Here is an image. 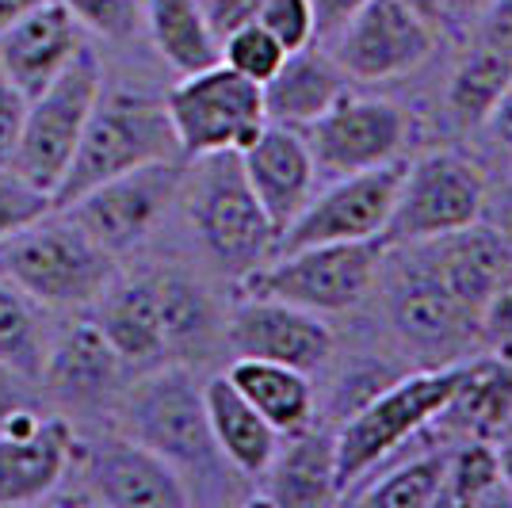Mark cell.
I'll use <instances>...</instances> for the list:
<instances>
[{
	"label": "cell",
	"instance_id": "cell-9",
	"mask_svg": "<svg viewBox=\"0 0 512 508\" xmlns=\"http://www.w3.org/2000/svg\"><path fill=\"white\" fill-rule=\"evenodd\" d=\"M486 176L459 149H432L413 165L406 161L402 188L394 199V214L386 222V245H413L432 241L440 233L463 230L482 218L486 203Z\"/></svg>",
	"mask_w": 512,
	"mask_h": 508
},
{
	"label": "cell",
	"instance_id": "cell-4",
	"mask_svg": "<svg viewBox=\"0 0 512 508\" xmlns=\"http://www.w3.org/2000/svg\"><path fill=\"white\" fill-rule=\"evenodd\" d=\"M180 157L172 134L165 100H153L142 92H100L85 123V134L73 149V161L65 169L62 184L54 188V211L69 207L77 195L104 184L119 172H130L150 161Z\"/></svg>",
	"mask_w": 512,
	"mask_h": 508
},
{
	"label": "cell",
	"instance_id": "cell-46",
	"mask_svg": "<svg viewBox=\"0 0 512 508\" xmlns=\"http://www.w3.org/2000/svg\"><path fill=\"white\" fill-rule=\"evenodd\" d=\"M20 405H31V398H27V379H20V375L8 371V367H0V421H4L12 409H20Z\"/></svg>",
	"mask_w": 512,
	"mask_h": 508
},
{
	"label": "cell",
	"instance_id": "cell-42",
	"mask_svg": "<svg viewBox=\"0 0 512 508\" xmlns=\"http://www.w3.org/2000/svg\"><path fill=\"white\" fill-rule=\"evenodd\" d=\"M260 4H264V0H199V8H203L207 23H211V31L218 35V43H222L226 35H234L237 27L256 23Z\"/></svg>",
	"mask_w": 512,
	"mask_h": 508
},
{
	"label": "cell",
	"instance_id": "cell-12",
	"mask_svg": "<svg viewBox=\"0 0 512 508\" xmlns=\"http://www.w3.org/2000/svg\"><path fill=\"white\" fill-rule=\"evenodd\" d=\"M406 161H390L379 169H363L329 188L310 195V203L295 214V222L279 233L276 253L306 249V245H333V241H371L383 237L394 214V199L402 188Z\"/></svg>",
	"mask_w": 512,
	"mask_h": 508
},
{
	"label": "cell",
	"instance_id": "cell-32",
	"mask_svg": "<svg viewBox=\"0 0 512 508\" xmlns=\"http://www.w3.org/2000/svg\"><path fill=\"white\" fill-rule=\"evenodd\" d=\"M444 474H448V451H425V455H413L406 463H398L383 478H375L367 489H352L348 497L360 505L432 508L440 505Z\"/></svg>",
	"mask_w": 512,
	"mask_h": 508
},
{
	"label": "cell",
	"instance_id": "cell-41",
	"mask_svg": "<svg viewBox=\"0 0 512 508\" xmlns=\"http://www.w3.org/2000/svg\"><path fill=\"white\" fill-rule=\"evenodd\" d=\"M478 46L512 58V0H486L478 12Z\"/></svg>",
	"mask_w": 512,
	"mask_h": 508
},
{
	"label": "cell",
	"instance_id": "cell-2",
	"mask_svg": "<svg viewBox=\"0 0 512 508\" xmlns=\"http://www.w3.org/2000/svg\"><path fill=\"white\" fill-rule=\"evenodd\" d=\"M0 276L46 310H85L115 279V256L65 211H50L0 241Z\"/></svg>",
	"mask_w": 512,
	"mask_h": 508
},
{
	"label": "cell",
	"instance_id": "cell-48",
	"mask_svg": "<svg viewBox=\"0 0 512 508\" xmlns=\"http://www.w3.org/2000/svg\"><path fill=\"white\" fill-rule=\"evenodd\" d=\"M46 0H0V31L4 27H12L16 20H23L27 12H35V8H43Z\"/></svg>",
	"mask_w": 512,
	"mask_h": 508
},
{
	"label": "cell",
	"instance_id": "cell-8",
	"mask_svg": "<svg viewBox=\"0 0 512 508\" xmlns=\"http://www.w3.org/2000/svg\"><path fill=\"white\" fill-rule=\"evenodd\" d=\"M165 111L184 161L226 149L241 153L268 123L260 85L222 62L180 77V85H172L165 96Z\"/></svg>",
	"mask_w": 512,
	"mask_h": 508
},
{
	"label": "cell",
	"instance_id": "cell-51",
	"mask_svg": "<svg viewBox=\"0 0 512 508\" xmlns=\"http://www.w3.org/2000/svg\"><path fill=\"white\" fill-rule=\"evenodd\" d=\"M509 436H512V424H509Z\"/></svg>",
	"mask_w": 512,
	"mask_h": 508
},
{
	"label": "cell",
	"instance_id": "cell-19",
	"mask_svg": "<svg viewBox=\"0 0 512 508\" xmlns=\"http://www.w3.org/2000/svg\"><path fill=\"white\" fill-rule=\"evenodd\" d=\"M130 367L111 348V340L100 333L92 318L73 321L69 329L54 333L50 356H46L43 379L46 390L65 405L77 409H100L115 402L127 386Z\"/></svg>",
	"mask_w": 512,
	"mask_h": 508
},
{
	"label": "cell",
	"instance_id": "cell-15",
	"mask_svg": "<svg viewBox=\"0 0 512 508\" xmlns=\"http://www.w3.org/2000/svg\"><path fill=\"white\" fill-rule=\"evenodd\" d=\"M333 58L356 81H394L425 62L436 31L413 16L402 0H367L352 20L329 39Z\"/></svg>",
	"mask_w": 512,
	"mask_h": 508
},
{
	"label": "cell",
	"instance_id": "cell-35",
	"mask_svg": "<svg viewBox=\"0 0 512 508\" xmlns=\"http://www.w3.org/2000/svg\"><path fill=\"white\" fill-rule=\"evenodd\" d=\"M88 35L107 43H130L142 27V0H62Z\"/></svg>",
	"mask_w": 512,
	"mask_h": 508
},
{
	"label": "cell",
	"instance_id": "cell-5",
	"mask_svg": "<svg viewBox=\"0 0 512 508\" xmlns=\"http://www.w3.org/2000/svg\"><path fill=\"white\" fill-rule=\"evenodd\" d=\"M386 241H333V245H306L291 253H276L260 268L237 279L241 295L279 298L302 306L310 314H344L371 295L375 279L383 276Z\"/></svg>",
	"mask_w": 512,
	"mask_h": 508
},
{
	"label": "cell",
	"instance_id": "cell-43",
	"mask_svg": "<svg viewBox=\"0 0 512 508\" xmlns=\"http://www.w3.org/2000/svg\"><path fill=\"white\" fill-rule=\"evenodd\" d=\"M310 4H314V39L329 43L367 0H310Z\"/></svg>",
	"mask_w": 512,
	"mask_h": 508
},
{
	"label": "cell",
	"instance_id": "cell-27",
	"mask_svg": "<svg viewBox=\"0 0 512 508\" xmlns=\"http://www.w3.org/2000/svg\"><path fill=\"white\" fill-rule=\"evenodd\" d=\"M226 379L234 382L237 394L253 405L279 436H291L306 424H314V386H310L306 371H295L287 363L237 356Z\"/></svg>",
	"mask_w": 512,
	"mask_h": 508
},
{
	"label": "cell",
	"instance_id": "cell-39",
	"mask_svg": "<svg viewBox=\"0 0 512 508\" xmlns=\"http://www.w3.org/2000/svg\"><path fill=\"white\" fill-rule=\"evenodd\" d=\"M478 337H486L493 344V352L512 356V272L501 279V287L493 291L486 302L482 318H478Z\"/></svg>",
	"mask_w": 512,
	"mask_h": 508
},
{
	"label": "cell",
	"instance_id": "cell-28",
	"mask_svg": "<svg viewBox=\"0 0 512 508\" xmlns=\"http://www.w3.org/2000/svg\"><path fill=\"white\" fill-rule=\"evenodd\" d=\"M153 295H157V314H161V333L169 348L172 363H184L188 356L207 352L214 329H218V310L211 302V291L188 272L176 268H153Z\"/></svg>",
	"mask_w": 512,
	"mask_h": 508
},
{
	"label": "cell",
	"instance_id": "cell-18",
	"mask_svg": "<svg viewBox=\"0 0 512 508\" xmlns=\"http://www.w3.org/2000/svg\"><path fill=\"white\" fill-rule=\"evenodd\" d=\"M237 157H241V169H245L256 203L264 207L276 233H283L295 222V214L310 203L314 184H318V169H314L302 130L264 123V130Z\"/></svg>",
	"mask_w": 512,
	"mask_h": 508
},
{
	"label": "cell",
	"instance_id": "cell-11",
	"mask_svg": "<svg viewBox=\"0 0 512 508\" xmlns=\"http://www.w3.org/2000/svg\"><path fill=\"white\" fill-rule=\"evenodd\" d=\"M184 184L180 157L172 161H150L130 172H119L104 184L77 195L69 207H62L81 230L115 260L134 253L165 218L176 191Z\"/></svg>",
	"mask_w": 512,
	"mask_h": 508
},
{
	"label": "cell",
	"instance_id": "cell-30",
	"mask_svg": "<svg viewBox=\"0 0 512 508\" xmlns=\"http://www.w3.org/2000/svg\"><path fill=\"white\" fill-rule=\"evenodd\" d=\"M43 310L46 306L23 295L12 279L0 276V367L16 371L27 382L43 379L46 356L54 344Z\"/></svg>",
	"mask_w": 512,
	"mask_h": 508
},
{
	"label": "cell",
	"instance_id": "cell-26",
	"mask_svg": "<svg viewBox=\"0 0 512 508\" xmlns=\"http://www.w3.org/2000/svg\"><path fill=\"white\" fill-rule=\"evenodd\" d=\"M203 402H207V421H211L214 444L222 451V459L234 466L237 474L260 478L264 466L276 455L279 432L237 394V386L226 375L203 382Z\"/></svg>",
	"mask_w": 512,
	"mask_h": 508
},
{
	"label": "cell",
	"instance_id": "cell-10",
	"mask_svg": "<svg viewBox=\"0 0 512 508\" xmlns=\"http://www.w3.org/2000/svg\"><path fill=\"white\" fill-rule=\"evenodd\" d=\"M394 256H383L386 268V306L398 337L428 356L459 360L463 348L478 337V321L459 306L444 283L425 241L390 245Z\"/></svg>",
	"mask_w": 512,
	"mask_h": 508
},
{
	"label": "cell",
	"instance_id": "cell-13",
	"mask_svg": "<svg viewBox=\"0 0 512 508\" xmlns=\"http://www.w3.org/2000/svg\"><path fill=\"white\" fill-rule=\"evenodd\" d=\"M302 138L310 146L318 176L341 180L398 161L409 138V115L390 100L344 92L310 127H302Z\"/></svg>",
	"mask_w": 512,
	"mask_h": 508
},
{
	"label": "cell",
	"instance_id": "cell-25",
	"mask_svg": "<svg viewBox=\"0 0 512 508\" xmlns=\"http://www.w3.org/2000/svg\"><path fill=\"white\" fill-rule=\"evenodd\" d=\"M432 424H444L463 440H501L512 424V356L463 360V375L451 390L448 405Z\"/></svg>",
	"mask_w": 512,
	"mask_h": 508
},
{
	"label": "cell",
	"instance_id": "cell-17",
	"mask_svg": "<svg viewBox=\"0 0 512 508\" xmlns=\"http://www.w3.org/2000/svg\"><path fill=\"white\" fill-rule=\"evenodd\" d=\"M226 340L234 356L287 363L306 375L333 356V329L321 321V314L260 295H241L226 321Z\"/></svg>",
	"mask_w": 512,
	"mask_h": 508
},
{
	"label": "cell",
	"instance_id": "cell-23",
	"mask_svg": "<svg viewBox=\"0 0 512 508\" xmlns=\"http://www.w3.org/2000/svg\"><path fill=\"white\" fill-rule=\"evenodd\" d=\"M92 321L100 325V333L111 340V348L123 356L134 375L153 371L169 360L165 333H161V314H157V295H153L150 272H138L127 279H111L107 291L96 302Z\"/></svg>",
	"mask_w": 512,
	"mask_h": 508
},
{
	"label": "cell",
	"instance_id": "cell-37",
	"mask_svg": "<svg viewBox=\"0 0 512 508\" xmlns=\"http://www.w3.org/2000/svg\"><path fill=\"white\" fill-rule=\"evenodd\" d=\"M256 23L264 31H272L287 54L299 50V46L318 43L314 39V4L310 0H264L260 12H256Z\"/></svg>",
	"mask_w": 512,
	"mask_h": 508
},
{
	"label": "cell",
	"instance_id": "cell-34",
	"mask_svg": "<svg viewBox=\"0 0 512 508\" xmlns=\"http://www.w3.org/2000/svg\"><path fill=\"white\" fill-rule=\"evenodd\" d=\"M283 58H287V50L260 23H245V27H237L234 35L222 39V65H230L234 73L249 77L256 85H264L283 65Z\"/></svg>",
	"mask_w": 512,
	"mask_h": 508
},
{
	"label": "cell",
	"instance_id": "cell-1",
	"mask_svg": "<svg viewBox=\"0 0 512 508\" xmlns=\"http://www.w3.org/2000/svg\"><path fill=\"white\" fill-rule=\"evenodd\" d=\"M119 417H123V432L130 440L161 455L184 478L188 493H192V482L211 486L230 466L214 444L203 382L195 379L192 367H184V363H161L127 382L119 394Z\"/></svg>",
	"mask_w": 512,
	"mask_h": 508
},
{
	"label": "cell",
	"instance_id": "cell-45",
	"mask_svg": "<svg viewBox=\"0 0 512 508\" xmlns=\"http://www.w3.org/2000/svg\"><path fill=\"white\" fill-rule=\"evenodd\" d=\"M486 130H490V138L497 146L512 153V85L505 88V96L497 100V107L490 111V119H486Z\"/></svg>",
	"mask_w": 512,
	"mask_h": 508
},
{
	"label": "cell",
	"instance_id": "cell-40",
	"mask_svg": "<svg viewBox=\"0 0 512 508\" xmlns=\"http://www.w3.org/2000/svg\"><path fill=\"white\" fill-rule=\"evenodd\" d=\"M27 107H31V96L0 69V161H8V153L20 142Z\"/></svg>",
	"mask_w": 512,
	"mask_h": 508
},
{
	"label": "cell",
	"instance_id": "cell-16",
	"mask_svg": "<svg viewBox=\"0 0 512 508\" xmlns=\"http://www.w3.org/2000/svg\"><path fill=\"white\" fill-rule=\"evenodd\" d=\"M77 436L65 417H46L31 405L0 421V508L46 501L73 466Z\"/></svg>",
	"mask_w": 512,
	"mask_h": 508
},
{
	"label": "cell",
	"instance_id": "cell-38",
	"mask_svg": "<svg viewBox=\"0 0 512 508\" xmlns=\"http://www.w3.org/2000/svg\"><path fill=\"white\" fill-rule=\"evenodd\" d=\"M398 375H390L383 363H360V367H352V371H344L341 386H337V398H333V413L348 421L356 409L371 402L379 390H383L386 382H394Z\"/></svg>",
	"mask_w": 512,
	"mask_h": 508
},
{
	"label": "cell",
	"instance_id": "cell-20",
	"mask_svg": "<svg viewBox=\"0 0 512 508\" xmlns=\"http://www.w3.org/2000/svg\"><path fill=\"white\" fill-rule=\"evenodd\" d=\"M85 46V27L69 16L62 0H46L43 8L0 31V69L27 92L39 96L73 54Z\"/></svg>",
	"mask_w": 512,
	"mask_h": 508
},
{
	"label": "cell",
	"instance_id": "cell-3",
	"mask_svg": "<svg viewBox=\"0 0 512 508\" xmlns=\"http://www.w3.org/2000/svg\"><path fill=\"white\" fill-rule=\"evenodd\" d=\"M459 375H463V360H448L428 367V371L398 375L394 382H386L363 409H356L348 421H341V432H333L341 497H348L398 447H406L409 440H417L421 432L432 428L440 409L448 405Z\"/></svg>",
	"mask_w": 512,
	"mask_h": 508
},
{
	"label": "cell",
	"instance_id": "cell-31",
	"mask_svg": "<svg viewBox=\"0 0 512 508\" xmlns=\"http://www.w3.org/2000/svg\"><path fill=\"white\" fill-rule=\"evenodd\" d=\"M512 85V58L497 54L490 46H474L463 62L455 65L448 81V119L459 130H482L497 100Z\"/></svg>",
	"mask_w": 512,
	"mask_h": 508
},
{
	"label": "cell",
	"instance_id": "cell-49",
	"mask_svg": "<svg viewBox=\"0 0 512 508\" xmlns=\"http://www.w3.org/2000/svg\"><path fill=\"white\" fill-rule=\"evenodd\" d=\"M482 4H486V0H448L451 23H463V20H470V16H478Z\"/></svg>",
	"mask_w": 512,
	"mask_h": 508
},
{
	"label": "cell",
	"instance_id": "cell-14",
	"mask_svg": "<svg viewBox=\"0 0 512 508\" xmlns=\"http://www.w3.org/2000/svg\"><path fill=\"white\" fill-rule=\"evenodd\" d=\"M81 474V501L111 508H184L192 505V493L184 478L146 444L123 436H104L88 447L77 444L73 466Z\"/></svg>",
	"mask_w": 512,
	"mask_h": 508
},
{
	"label": "cell",
	"instance_id": "cell-44",
	"mask_svg": "<svg viewBox=\"0 0 512 508\" xmlns=\"http://www.w3.org/2000/svg\"><path fill=\"white\" fill-rule=\"evenodd\" d=\"M482 222L493 226L512 245V180L486 188V203H482Z\"/></svg>",
	"mask_w": 512,
	"mask_h": 508
},
{
	"label": "cell",
	"instance_id": "cell-22",
	"mask_svg": "<svg viewBox=\"0 0 512 508\" xmlns=\"http://www.w3.org/2000/svg\"><path fill=\"white\" fill-rule=\"evenodd\" d=\"M425 245L444 283L451 287V295L459 298V306L478 321L493 291L501 287V279L512 272V245L482 218L463 226V230L440 233Z\"/></svg>",
	"mask_w": 512,
	"mask_h": 508
},
{
	"label": "cell",
	"instance_id": "cell-7",
	"mask_svg": "<svg viewBox=\"0 0 512 508\" xmlns=\"http://www.w3.org/2000/svg\"><path fill=\"white\" fill-rule=\"evenodd\" d=\"M104 92V65L92 46H81L73 62L50 85L31 96L27 119H23L20 142L8 153V169H16L23 180L54 195L65 169L73 161V149L85 134L92 107Z\"/></svg>",
	"mask_w": 512,
	"mask_h": 508
},
{
	"label": "cell",
	"instance_id": "cell-33",
	"mask_svg": "<svg viewBox=\"0 0 512 508\" xmlns=\"http://www.w3.org/2000/svg\"><path fill=\"white\" fill-rule=\"evenodd\" d=\"M501 489L509 486L501 478L497 440H463L455 451H448L440 505H490L501 497Z\"/></svg>",
	"mask_w": 512,
	"mask_h": 508
},
{
	"label": "cell",
	"instance_id": "cell-29",
	"mask_svg": "<svg viewBox=\"0 0 512 508\" xmlns=\"http://www.w3.org/2000/svg\"><path fill=\"white\" fill-rule=\"evenodd\" d=\"M142 23L150 31L153 50L180 77L222 62V43H218V35L211 31V23L203 16L199 0H146Z\"/></svg>",
	"mask_w": 512,
	"mask_h": 508
},
{
	"label": "cell",
	"instance_id": "cell-47",
	"mask_svg": "<svg viewBox=\"0 0 512 508\" xmlns=\"http://www.w3.org/2000/svg\"><path fill=\"white\" fill-rule=\"evenodd\" d=\"M413 16H421V20L440 35L444 27H451V16H448V0H402Z\"/></svg>",
	"mask_w": 512,
	"mask_h": 508
},
{
	"label": "cell",
	"instance_id": "cell-50",
	"mask_svg": "<svg viewBox=\"0 0 512 508\" xmlns=\"http://www.w3.org/2000/svg\"><path fill=\"white\" fill-rule=\"evenodd\" d=\"M497 459H501V478H505V486L512 493V436H505L501 444H497Z\"/></svg>",
	"mask_w": 512,
	"mask_h": 508
},
{
	"label": "cell",
	"instance_id": "cell-24",
	"mask_svg": "<svg viewBox=\"0 0 512 508\" xmlns=\"http://www.w3.org/2000/svg\"><path fill=\"white\" fill-rule=\"evenodd\" d=\"M344 92H348V73L318 43L291 50L276 73L260 85L268 123L299 130L310 127L321 111H329Z\"/></svg>",
	"mask_w": 512,
	"mask_h": 508
},
{
	"label": "cell",
	"instance_id": "cell-6",
	"mask_svg": "<svg viewBox=\"0 0 512 508\" xmlns=\"http://www.w3.org/2000/svg\"><path fill=\"white\" fill-rule=\"evenodd\" d=\"M188 214L207 256L226 276L241 279L276 256L279 233L256 203L234 149L199 157Z\"/></svg>",
	"mask_w": 512,
	"mask_h": 508
},
{
	"label": "cell",
	"instance_id": "cell-36",
	"mask_svg": "<svg viewBox=\"0 0 512 508\" xmlns=\"http://www.w3.org/2000/svg\"><path fill=\"white\" fill-rule=\"evenodd\" d=\"M50 211H54L50 191L35 188L31 180H23L20 172L0 161V241L27 230L31 222H39Z\"/></svg>",
	"mask_w": 512,
	"mask_h": 508
},
{
	"label": "cell",
	"instance_id": "cell-21",
	"mask_svg": "<svg viewBox=\"0 0 512 508\" xmlns=\"http://www.w3.org/2000/svg\"><path fill=\"white\" fill-rule=\"evenodd\" d=\"M264 489L256 493L260 505L272 508H321L341 501L337 482V440L329 428L306 424L276 447L272 463L260 474Z\"/></svg>",
	"mask_w": 512,
	"mask_h": 508
}]
</instances>
